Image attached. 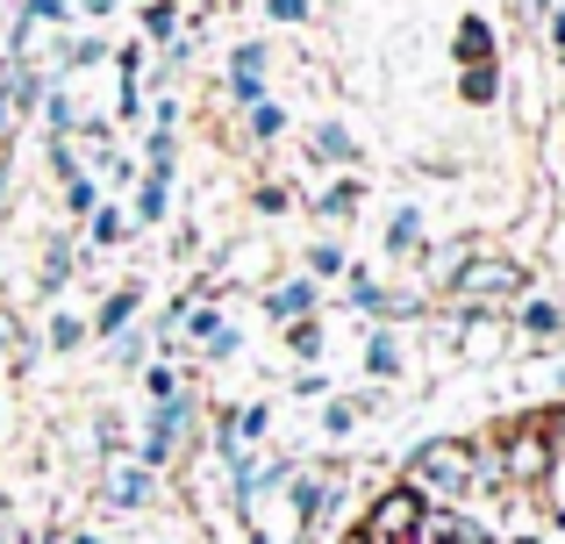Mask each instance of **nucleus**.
I'll return each mask as SVG.
<instances>
[{
	"instance_id": "nucleus-1",
	"label": "nucleus",
	"mask_w": 565,
	"mask_h": 544,
	"mask_svg": "<svg viewBox=\"0 0 565 544\" xmlns=\"http://www.w3.org/2000/svg\"><path fill=\"white\" fill-rule=\"evenodd\" d=\"M437 294L451 308H515L530 294V266H523V258H509V244L480 237L451 273L437 279Z\"/></svg>"
},
{
	"instance_id": "nucleus-2",
	"label": "nucleus",
	"mask_w": 565,
	"mask_h": 544,
	"mask_svg": "<svg viewBox=\"0 0 565 544\" xmlns=\"http://www.w3.org/2000/svg\"><path fill=\"white\" fill-rule=\"evenodd\" d=\"M401 480L423 488L429 502H444V509H466V494H472V437H458V430L423 437V445L408 451V466H401Z\"/></svg>"
},
{
	"instance_id": "nucleus-3",
	"label": "nucleus",
	"mask_w": 565,
	"mask_h": 544,
	"mask_svg": "<svg viewBox=\"0 0 565 544\" xmlns=\"http://www.w3.org/2000/svg\"><path fill=\"white\" fill-rule=\"evenodd\" d=\"M494 451L509 488H552L558 473V445H552V408H530L515 423H494Z\"/></svg>"
},
{
	"instance_id": "nucleus-4",
	"label": "nucleus",
	"mask_w": 565,
	"mask_h": 544,
	"mask_svg": "<svg viewBox=\"0 0 565 544\" xmlns=\"http://www.w3.org/2000/svg\"><path fill=\"white\" fill-rule=\"evenodd\" d=\"M193 423H201V387H186L172 394V402H151L143 408V437H137V451H129V459H143L151 466V473H172V466H180V451H193Z\"/></svg>"
},
{
	"instance_id": "nucleus-5",
	"label": "nucleus",
	"mask_w": 565,
	"mask_h": 544,
	"mask_svg": "<svg viewBox=\"0 0 565 544\" xmlns=\"http://www.w3.org/2000/svg\"><path fill=\"white\" fill-rule=\"evenodd\" d=\"M429 494L408 488V480H394V488H380L373 502H365V544H429Z\"/></svg>"
},
{
	"instance_id": "nucleus-6",
	"label": "nucleus",
	"mask_w": 565,
	"mask_h": 544,
	"mask_svg": "<svg viewBox=\"0 0 565 544\" xmlns=\"http://www.w3.org/2000/svg\"><path fill=\"white\" fill-rule=\"evenodd\" d=\"M273 94V43L265 36H244L230 43V57H222V100L230 108H250V100Z\"/></svg>"
},
{
	"instance_id": "nucleus-7",
	"label": "nucleus",
	"mask_w": 565,
	"mask_h": 544,
	"mask_svg": "<svg viewBox=\"0 0 565 544\" xmlns=\"http://www.w3.org/2000/svg\"><path fill=\"white\" fill-rule=\"evenodd\" d=\"M158 494H166V473H151L143 459H108V466H100V502L122 509V516L158 509Z\"/></svg>"
},
{
	"instance_id": "nucleus-8",
	"label": "nucleus",
	"mask_w": 565,
	"mask_h": 544,
	"mask_svg": "<svg viewBox=\"0 0 565 544\" xmlns=\"http://www.w3.org/2000/svg\"><path fill=\"white\" fill-rule=\"evenodd\" d=\"M509 330H523L530 344H565V294H523V301L509 308Z\"/></svg>"
},
{
	"instance_id": "nucleus-9",
	"label": "nucleus",
	"mask_w": 565,
	"mask_h": 544,
	"mask_svg": "<svg viewBox=\"0 0 565 544\" xmlns=\"http://www.w3.org/2000/svg\"><path fill=\"white\" fill-rule=\"evenodd\" d=\"M108 51H115V43H108V36H94V29H57V43H51V79H79V72H100V65H108Z\"/></svg>"
},
{
	"instance_id": "nucleus-10",
	"label": "nucleus",
	"mask_w": 565,
	"mask_h": 544,
	"mask_svg": "<svg viewBox=\"0 0 565 544\" xmlns=\"http://www.w3.org/2000/svg\"><path fill=\"white\" fill-rule=\"evenodd\" d=\"M301 151H308V166H322V172H359L365 143L351 137L344 122H330V115H322V122L308 129V143H301Z\"/></svg>"
},
{
	"instance_id": "nucleus-11",
	"label": "nucleus",
	"mask_w": 565,
	"mask_h": 544,
	"mask_svg": "<svg viewBox=\"0 0 565 544\" xmlns=\"http://www.w3.org/2000/svg\"><path fill=\"white\" fill-rule=\"evenodd\" d=\"M301 209L316 215L322 230H344L351 215L365 209V180H359V172H337V180H322V186H316V201H301Z\"/></svg>"
},
{
	"instance_id": "nucleus-12",
	"label": "nucleus",
	"mask_w": 565,
	"mask_h": 544,
	"mask_svg": "<svg viewBox=\"0 0 565 544\" xmlns=\"http://www.w3.org/2000/svg\"><path fill=\"white\" fill-rule=\"evenodd\" d=\"M137 308H143V279H122V287H108V294H100V308L86 316V337H94V344L122 337L129 322H137Z\"/></svg>"
},
{
	"instance_id": "nucleus-13",
	"label": "nucleus",
	"mask_w": 565,
	"mask_h": 544,
	"mask_svg": "<svg viewBox=\"0 0 565 544\" xmlns=\"http://www.w3.org/2000/svg\"><path fill=\"white\" fill-rule=\"evenodd\" d=\"M258 308H265V322L279 330V322H294V316H316V308H322V287H316L308 273H294V279H273V287L258 294Z\"/></svg>"
},
{
	"instance_id": "nucleus-14",
	"label": "nucleus",
	"mask_w": 565,
	"mask_h": 544,
	"mask_svg": "<svg viewBox=\"0 0 565 544\" xmlns=\"http://www.w3.org/2000/svg\"><path fill=\"white\" fill-rule=\"evenodd\" d=\"M79 266H86V252L72 237H51L43 244V258H36V301H57V294L79 279Z\"/></svg>"
},
{
	"instance_id": "nucleus-15",
	"label": "nucleus",
	"mask_w": 565,
	"mask_h": 544,
	"mask_svg": "<svg viewBox=\"0 0 565 544\" xmlns=\"http://www.w3.org/2000/svg\"><path fill=\"white\" fill-rule=\"evenodd\" d=\"M380 408V387H365V394H322V423L316 430L330 437V445H344V437H359V423Z\"/></svg>"
},
{
	"instance_id": "nucleus-16",
	"label": "nucleus",
	"mask_w": 565,
	"mask_h": 544,
	"mask_svg": "<svg viewBox=\"0 0 565 544\" xmlns=\"http://www.w3.org/2000/svg\"><path fill=\"white\" fill-rule=\"evenodd\" d=\"M451 65H501V29L487 14H458L451 29Z\"/></svg>"
},
{
	"instance_id": "nucleus-17",
	"label": "nucleus",
	"mask_w": 565,
	"mask_h": 544,
	"mask_svg": "<svg viewBox=\"0 0 565 544\" xmlns=\"http://www.w3.org/2000/svg\"><path fill=\"white\" fill-rule=\"evenodd\" d=\"M429 244V230H423V209L415 201H401L394 215H386V230H380V252L394 258V266H415V252Z\"/></svg>"
},
{
	"instance_id": "nucleus-18",
	"label": "nucleus",
	"mask_w": 565,
	"mask_h": 544,
	"mask_svg": "<svg viewBox=\"0 0 565 544\" xmlns=\"http://www.w3.org/2000/svg\"><path fill=\"white\" fill-rule=\"evenodd\" d=\"M279 344H287V359L294 365H322L330 359V316H294V322H279Z\"/></svg>"
},
{
	"instance_id": "nucleus-19",
	"label": "nucleus",
	"mask_w": 565,
	"mask_h": 544,
	"mask_svg": "<svg viewBox=\"0 0 565 544\" xmlns=\"http://www.w3.org/2000/svg\"><path fill=\"white\" fill-rule=\"evenodd\" d=\"M129 223L137 230L172 223V172H137V186H129Z\"/></svg>"
},
{
	"instance_id": "nucleus-20",
	"label": "nucleus",
	"mask_w": 565,
	"mask_h": 544,
	"mask_svg": "<svg viewBox=\"0 0 565 544\" xmlns=\"http://www.w3.org/2000/svg\"><path fill=\"white\" fill-rule=\"evenodd\" d=\"M401 373H408V351H401V337L386 330V322H373V330H365V380H373V387H394Z\"/></svg>"
},
{
	"instance_id": "nucleus-21",
	"label": "nucleus",
	"mask_w": 565,
	"mask_h": 544,
	"mask_svg": "<svg viewBox=\"0 0 565 544\" xmlns=\"http://www.w3.org/2000/svg\"><path fill=\"white\" fill-rule=\"evenodd\" d=\"M129 230H137V223H129V209L108 194L94 215H86V252H94V258H100V252H122V244H129Z\"/></svg>"
},
{
	"instance_id": "nucleus-22",
	"label": "nucleus",
	"mask_w": 565,
	"mask_h": 544,
	"mask_svg": "<svg viewBox=\"0 0 565 544\" xmlns=\"http://www.w3.org/2000/svg\"><path fill=\"white\" fill-rule=\"evenodd\" d=\"M36 344L51 351V359H72V351H86L94 337H86V316H79V308H51V316H43V330H36Z\"/></svg>"
},
{
	"instance_id": "nucleus-23",
	"label": "nucleus",
	"mask_w": 565,
	"mask_h": 544,
	"mask_svg": "<svg viewBox=\"0 0 565 544\" xmlns=\"http://www.w3.org/2000/svg\"><path fill=\"white\" fill-rule=\"evenodd\" d=\"M180 22H186L180 0H143V8H137V43H143V51H166V43L180 36Z\"/></svg>"
},
{
	"instance_id": "nucleus-24",
	"label": "nucleus",
	"mask_w": 565,
	"mask_h": 544,
	"mask_svg": "<svg viewBox=\"0 0 565 544\" xmlns=\"http://www.w3.org/2000/svg\"><path fill=\"white\" fill-rule=\"evenodd\" d=\"M301 273L316 279V287H337V279L351 273V252H344V237H337V230H330V237H316V244L301 252Z\"/></svg>"
},
{
	"instance_id": "nucleus-25",
	"label": "nucleus",
	"mask_w": 565,
	"mask_h": 544,
	"mask_svg": "<svg viewBox=\"0 0 565 544\" xmlns=\"http://www.w3.org/2000/svg\"><path fill=\"white\" fill-rule=\"evenodd\" d=\"M501 65H458V100L466 108H501Z\"/></svg>"
},
{
	"instance_id": "nucleus-26",
	"label": "nucleus",
	"mask_w": 565,
	"mask_h": 544,
	"mask_svg": "<svg viewBox=\"0 0 565 544\" xmlns=\"http://www.w3.org/2000/svg\"><path fill=\"white\" fill-rule=\"evenodd\" d=\"M236 115H244V143H279L287 137V108H279L273 94L250 100V108H236Z\"/></svg>"
},
{
	"instance_id": "nucleus-27",
	"label": "nucleus",
	"mask_w": 565,
	"mask_h": 544,
	"mask_svg": "<svg viewBox=\"0 0 565 544\" xmlns=\"http://www.w3.org/2000/svg\"><path fill=\"white\" fill-rule=\"evenodd\" d=\"M137 166L143 172H180V129H158V122H143V143H137Z\"/></svg>"
},
{
	"instance_id": "nucleus-28",
	"label": "nucleus",
	"mask_w": 565,
	"mask_h": 544,
	"mask_svg": "<svg viewBox=\"0 0 565 544\" xmlns=\"http://www.w3.org/2000/svg\"><path fill=\"white\" fill-rule=\"evenodd\" d=\"M137 172H143V166L122 151V143H115L108 158H94V180H100V194H129V186H137Z\"/></svg>"
},
{
	"instance_id": "nucleus-29",
	"label": "nucleus",
	"mask_w": 565,
	"mask_h": 544,
	"mask_svg": "<svg viewBox=\"0 0 565 544\" xmlns=\"http://www.w3.org/2000/svg\"><path fill=\"white\" fill-rule=\"evenodd\" d=\"M100 201H108V194H100L94 172H72V180H65V215H72V223H86V215H94Z\"/></svg>"
},
{
	"instance_id": "nucleus-30",
	"label": "nucleus",
	"mask_w": 565,
	"mask_h": 544,
	"mask_svg": "<svg viewBox=\"0 0 565 544\" xmlns=\"http://www.w3.org/2000/svg\"><path fill=\"white\" fill-rule=\"evenodd\" d=\"M236 351H244V330H236V322H230V316H222V322H215V330H207V337H201V365H230V359H236Z\"/></svg>"
},
{
	"instance_id": "nucleus-31",
	"label": "nucleus",
	"mask_w": 565,
	"mask_h": 544,
	"mask_svg": "<svg viewBox=\"0 0 565 544\" xmlns=\"http://www.w3.org/2000/svg\"><path fill=\"white\" fill-rule=\"evenodd\" d=\"M43 166H51V180L65 186L72 172H86V158H79V143H72V137H43Z\"/></svg>"
},
{
	"instance_id": "nucleus-32",
	"label": "nucleus",
	"mask_w": 565,
	"mask_h": 544,
	"mask_svg": "<svg viewBox=\"0 0 565 544\" xmlns=\"http://www.w3.org/2000/svg\"><path fill=\"white\" fill-rule=\"evenodd\" d=\"M344 301L359 308V316H373V308H380V279H373V266H359V258H351V273H344Z\"/></svg>"
},
{
	"instance_id": "nucleus-33",
	"label": "nucleus",
	"mask_w": 565,
	"mask_h": 544,
	"mask_svg": "<svg viewBox=\"0 0 565 544\" xmlns=\"http://www.w3.org/2000/svg\"><path fill=\"white\" fill-rule=\"evenodd\" d=\"M108 359H115V365H122V373H137V365H143V359H151V337H143V330H137V322H129V330H122V337H108Z\"/></svg>"
},
{
	"instance_id": "nucleus-34",
	"label": "nucleus",
	"mask_w": 565,
	"mask_h": 544,
	"mask_svg": "<svg viewBox=\"0 0 565 544\" xmlns=\"http://www.w3.org/2000/svg\"><path fill=\"white\" fill-rule=\"evenodd\" d=\"M287 394L294 402H322V394H337V380H330V365H301V373L287 380Z\"/></svg>"
},
{
	"instance_id": "nucleus-35",
	"label": "nucleus",
	"mask_w": 565,
	"mask_h": 544,
	"mask_svg": "<svg viewBox=\"0 0 565 544\" xmlns=\"http://www.w3.org/2000/svg\"><path fill=\"white\" fill-rule=\"evenodd\" d=\"M22 8H29V22H36V29H72V22H79L72 0H22Z\"/></svg>"
},
{
	"instance_id": "nucleus-36",
	"label": "nucleus",
	"mask_w": 565,
	"mask_h": 544,
	"mask_svg": "<svg viewBox=\"0 0 565 544\" xmlns=\"http://www.w3.org/2000/svg\"><path fill=\"white\" fill-rule=\"evenodd\" d=\"M250 209H258V215H265V223H279V215H287V209H294V186H287V180H265V186H258V194H250Z\"/></svg>"
},
{
	"instance_id": "nucleus-37",
	"label": "nucleus",
	"mask_w": 565,
	"mask_h": 544,
	"mask_svg": "<svg viewBox=\"0 0 565 544\" xmlns=\"http://www.w3.org/2000/svg\"><path fill=\"white\" fill-rule=\"evenodd\" d=\"M258 8H265V22H279V29H308L316 0H258Z\"/></svg>"
},
{
	"instance_id": "nucleus-38",
	"label": "nucleus",
	"mask_w": 565,
	"mask_h": 544,
	"mask_svg": "<svg viewBox=\"0 0 565 544\" xmlns=\"http://www.w3.org/2000/svg\"><path fill=\"white\" fill-rule=\"evenodd\" d=\"M544 43H552V57H558V65H565V0H552V8H544Z\"/></svg>"
},
{
	"instance_id": "nucleus-39",
	"label": "nucleus",
	"mask_w": 565,
	"mask_h": 544,
	"mask_svg": "<svg viewBox=\"0 0 565 544\" xmlns=\"http://www.w3.org/2000/svg\"><path fill=\"white\" fill-rule=\"evenodd\" d=\"M552 445H558V459H565V394L552 402Z\"/></svg>"
},
{
	"instance_id": "nucleus-40",
	"label": "nucleus",
	"mask_w": 565,
	"mask_h": 544,
	"mask_svg": "<svg viewBox=\"0 0 565 544\" xmlns=\"http://www.w3.org/2000/svg\"><path fill=\"white\" fill-rule=\"evenodd\" d=\"M515 8H523L530 22H544V8H552V0H515Z\"/></svg>"
},
{
	"instance_id": "nucleus-41",
	"label": "nucleus",
	"mask_w": 565,
	"mask_h": 544,
	"mask_svg": "<svg viewBox=\"0 0 565 544\" xmlns=\"http://www.w3.org/2000/svg\"><path fill=\"white\" fill-rule=\"evenodd\" d=\"M0 215H8V151H0Z\"/></svg>"
},
{
	"instance_id": "nucleus-42",
	"label": "nucleus",
	"mask_w": 565,
	"mask_h": 544,
	"mask_svg": "<svg viewBox=\"0 0 565 544\" xmlns=\"http://www.w3.org/2000/svg\"><path fill=\"white\" fill-rule=\"evenodd\" d=\"M244 544H273V537H265V531H258V523H244Z\"/></svg>"
},
{
	"instance_id": "nucleus-43",
	"label": "nucleus",
	"mask_w": 565,
	"mask_h": 544,
	"mask_svg": "<svg viewBox=\"0 0 565 544\" xmlns=\"http://www.w3.org/2000/svg\"><path fill=\"white\" fill-rule=\"evenodd\" d=\"M0 151H14V143H8V108H0Z\"/></svg>"
},
{
	"instance_id": "nucleus-44",
	"label": "nucleus",
	"mask_w": 565,
	"mask_h": 544,
	"mask_svg": "<svg viewBox=\"0 0 565 544\" xmlns=\"http://www.w3.org/2000/svg\"><path fill=\"white\" fill-rule=\"evenodd\" d=\"M337 544H365V531H344V537H337Z\"/></svg>"
},
{
	"instance_id": "nucleus-45",
	"label": "nucleus",
	"mask_w": 565,
	"mask_h": 544,
	"mask_svg": "<svg viewBox=\"0 0 565 544\" xmlns=\"http://www.w3.org/2000/svg\"><path fill=\"white\" fill-rule=\"evenodd\" d=\"M558 129H565V86H558Z\"/></svg>"
},
{
	"instance_id": "nucleus-46",
	"label": "nucleus",
	"mask_w": 565,
	"mask_h": 544,
	"mask_svg": "<svg viewBox=\"0 0 565 544\" xmlns=\"http://www.w3.org/2000/svg\"><path fill=\"white\" fill-rule=\"evenodd\" d=\"M0 22H8V0H0Z\"/></svg>"
}]
</instances>
